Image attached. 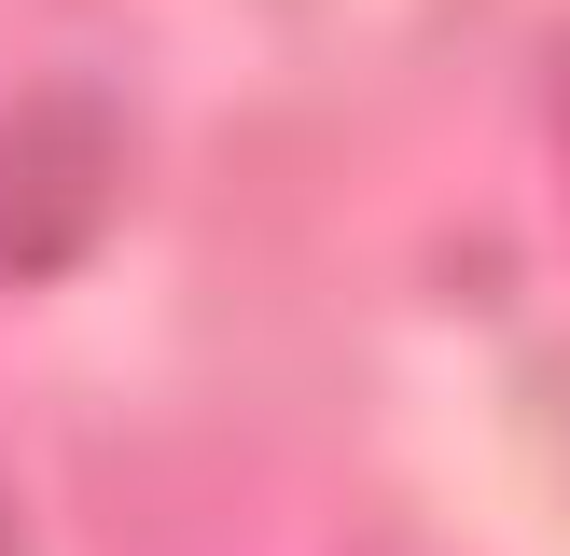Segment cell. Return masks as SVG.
<instances>
[{
    "instance_id": "obj_1",
    "label": "cell",
    "mask_w": 570,
    "mask_h": 556,
    "mask_svg": "<svg viewBox=\"0 0 570 556\" xmlns=\"http://www.w3.org/2000/svg\"><path fill=\"white\" fill-rule=\"evenodd\" d=\"M111 181H126L111 98H83V83L14 98L0 111V278H56L111 222Z\"/></svg>"
}]
</instances>
